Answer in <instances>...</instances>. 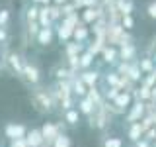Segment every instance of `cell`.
Instances as JSON below:
<instances>
[{"label": "cell", "mask_w": 156, "mask_h": 147, "mask_svg": "<svg viewBox=\"0 0 156 147\" xmlns=\"http://www.w3.org/2000/svg\"><path fill=\"white\" fill-rule=\"evenodd\" d=\"M136 65H139V69H140V73H143V75H148V73H152L154 71V61L150 57H144V59H140L139 63H136Z\"/></svg>", "instance_id": "cell-17"}, {"label": "cell", "mask_w": 156, "mask_h": 147, "mask_svg": "<svg viewBox=\"0 0 156 147\" xmlns=\"http://www.w3.org/2000/svg\"><path fill=\"white\" fill-rule=\"evenodd\" d=\"M101 147H123V139L121 137H105Z\"/></svg>", "instance_id": "cell-22"}, {"label": "cell", "mask_w": 156, "mask_h": 147, "mask_svg": "<svg viewBox=\"0 0 156 147\" xmlns=\"http://www.w3.org/2000/svg\"><path fill=\"white\" fill-rule=\"evenodd\" d=\"M26 141H27V147H43L45 145L41 130H29L27 135H26Z\"/></svg>", "instance_id": "cell-8"}, {"label": "cell", "mask_w": 156, "mask_h": 147, "mask_svg": "<svg viewBox=\"0 0 156 147\" xmlns=\"http://www.w3.org/2000/svg\"><path fill=\"white\" fill-rule=\"evenodd\" d=\"M33 2H39V4H45V6H47V4L51 2V0H33Z\"/></svg>", "instance_id": "cell-37"}, {"label": "cell", "mask_w": 156, "mask_h": 147, "mask_svg": "<svg viewBox=\"0 0 156 147\" xmlns=\"http://www.w3.org/2000/svg\"><path fill=\"white\" fill-rule=\"evenodd\" d=\"M117 6L123 12V16H129V14L133 12V2H131V0H117Z\"/></svg>", "instance_id": "cell-21"}, {"label": "cell", "mask_w": 156, "mask_h": 147, "mask_svg": "<svg viewBox=\"0 0 156 147\" xmlns=\"http://www.w3.org/2000/svg\"><path fill=\"white\" fill-rule=\"evenodd\" d=\"M65 122L68 126H76L78 122H80V112L76 110V108H70V110L65 112Z\"/></svg>", "instance_id": "cell-18"}, {"label": "cell", "mask_w": 156, "mask_h": 147, "mask_svg": "<svg viewBox=\"0 0 156 147\" xmlns=\"http://www.w3.org/2000/svg\"><path fill=\"white\" fill-rule=\"evenodd\" d=\"M76 110L80 112V114H84V116L90 118L92 114H94V110H96V104L88 96H84V98H80V100H78V108H76Z\"/></svg>", "instance_id": "cell-9"}, {"label": "cell", "mask_w": 156, "mask_h": 147, "mask_svg": "<svg viewBox=\"0 0 156 147\" xmlns=\"http://www.w3.org/2000/svg\"><path fill=\"white\" fill-rule=\"evenodd\" d=\"M10 20V12L8 10H0V28H6Z\"/></svg>", "instance_id": "cell-28"}, {"label": "cell", "mask_w": 156, "mask_h": 147, "mask_svg": "<svg viewBox=\"0 0 156 147\" xmlns=\"http://www.w3.org/2000/svg\"><path fill=\"white\" fill-rule=\"evenodd\" d=\"M135 53H136V49L135 45H131V43H127V45L121 47V51H119V59L123 63H131L135 59Z\"/></svg>", "instance_id": "cell-13"}, {"label": "cell", "mask_w": 156, "mask_h": 147, "mask_svg": "<svg viewBox=\"0 0 156 147\" xmlns=\"http://www.w3.org/2000/svg\"><path fill=\"white\" fill-rule=\"evenodd\" d=\"M146 14H148V18L156 20V0H152V2L146 6Z\"/></svg>", "instance_id": "cell-29"}, {"label": "cell", "mask_w": 156, "mask_h": 147, "mask_svg": "<svg viewBox=\"0 0 156 147\" xmlns=\"http://www.w3.org/2000/svg\"><path fill=\"white\" fill-rule=\"evenodd\" d=\"M72 32H74V28L68 26L66 22H62L61 26H58V29H57V36H58V39H61V41H66V39L72 36Z\"/></svg>", "instance_id": "cell-16"}, {"label": "cell", "mask_w": 156, "mask_h": 147, "mask_svg": "<svg viewBox=\"0 0 156 147\" xmlns=\"http://www.w3.org/2000/svg\"><path fill=\"white\" fill-rule=\"evenodd\" d=\"M8 39V33H6V28H0V43H4Z\"/></svg>", "instance_id": "cell-35"}, {"label": "cell", "mask_w": 156, "mask_h": 147, "mask_svg": "<svg viewBox=\"0 0 156 147\" xmlns=\"http://www.w3.org/2000/svg\"><path fill=\"white\" fill-rule=\"evenodd\" d=\"M143 135H144V130L140 127L139 122H135V124H129V127H127V137H129L131 141H139V139H143Z\"/></svg>", "instance_id": "cell-10"}, {"label": "cell", "mask_w": 156, "mask_h": 147, "mask_svg": "<svg viewBox=\"0 0 156 147\" xmlns=\"http://www.w3.org/2000/svg\"><path fill=\"white\" fill-rule=\"evenodd\" d=\"M43 147H49V145H43Z\"/></svg>", "instance_id": "cell-40"}, {"label": "cell", "mask_w": 156, "mask_h": 147, "mask_svg": "<svg viewBox=\"0 0 156 147\" xmlns=\"http://www.w3.org/2000/svg\"><path fill=\"white\" fill-rule=\"evenodd\" d=\"M55 4L61 8V6H65V4H66V0H55Z\"/></svg>", "instance_id": "cell-36"}, {"label": "cell", "mask_w": 156, "mask_h": 147, "mask_svg": "<svg viewBox=\"0 0 156 147\" xmlns=\"http://www.w3.org/2000/svg\"><path fill=\"white\" fill-rule=\"evenodd\" d=\"M70 86H72V94L78 96V98H84L88 94V86L80 81V78H72V81H70Z\"/></svg>", "instance_id": "cell-12"}, {"label": "cell", "mask_w": 156, "mask_h": 147, "mask_svg": "<svg viewBox=\"0 0 156 147\" xmlns=\"http://www.w3.org/2000/svg\"><path fill=\"white\" fill-rule=\"evenodd\" d=\"M26 18H27V22H35L39 18V8L37 6H29L27 12H26Z\"/></svg>", "instance_id": "cell-24"}, {"label": "cell", "mask_w": 156, "mask_h": 147, "mask_svg": "<svg viewBox=\"0 0 156 147\" xmlns=\"http://www.w3.org/2000/svg\"><path fill=\"white\" fill-rule=\"evenodd\" d=\"M94 63V55H92L90 51L88 53H84V55H80V69H86L88 71V67Z\"/></svg>", "instance_id": "cell-23"}, {"label": "cell", "mask_w": 156, "mask_h": 147, "mask_svg": "<svg viewBox=\"0 0 156 147\" xmlns=\"http://www.w3.org/2000/svg\"><path fill=\"white\" fill-rule=\"evenodd\" d=\"M31 102L37 108V112H43V114H49V112L55 110V106H58L55 90H47V88H33Z\"/></svg>", "instance_id": "cell-1"}, {"label": "cell", "mask_w": 156, "mask_h": 147, "mask_svg": "<svg viewBox=\"0 0 156 147\" xmlns=\"http://www.w3.org/2000/svg\"><path fill=\"white\" fill-rule=\"evenodd\" d=\"M133 26H135V20L131 18V14L129 16H123V28L125 29H133Z\"/></svg>", "instance_id": "cell-31"}, {"label": "cell", "mask_w": 156, "mask_h": 147, "mask_svg": "<svg viewBox=\"0 0 156 147\" xmlns=\"http://www.w3.org/2000/svg\"><path fill=\"white\" fill-rule=\"evenodd\" d=\"M35 39H37L39 45H51V41H53V29L51 28H41V29H39V33L35 36Z\"/></svg>", "instance_id": "cell-11"}, {"label": "cell", "mask_w": 156, "mask_h": 147, "mask_svg": "<svg viewBox=\"0 0 156 147\" xmlns=\"http://www.w3.org/2000/svg\"><path fill=\"white\" fill-rule=\"evenodd\" d=\"M80 81L84 82L86 86H96V82L100 81V73L98 71H84L80 75Z\"/></svg>", "instance_id": "cell-14"}, {"label": "cell", "mask_w": 156, "mask_h": 147, "mask_svg": "<svg viewBox=\"0 0 156 147\" xmlns=\"http://www.w3.org/2000/svg\"><path fill=\"white\" fill-rule=\"evenodd\" d=\"M2 69H4V63H2V59H0V71H2Z\"/></svg>", "instance_id": "cell-38"}, {"label": "cell", "mask_w": 156, "mask_h": 147, "mask_svg": "<svg viewBox=\"0 0 156 147\" xmlns=\"http://www.w3.org/2000/svg\"><path fill=\"white\" fill-rule=\"evenodd\" d=\"M27 24H29V33H31V36H37L39 29H41V28H39V24L37 22H27Z\"/></svg>", "instance_id": "cell-33"}, {"label": "cell", "mask_w": 156, "mask_h": 147, "mask_svg": "<svg viewBox=\"0 0 156 147\" xmlns=\"http://www.w3.org/2000/svg\"><path fill=\"white\" fill-rule=\"evenodd\" d=\"M51 147H72V141H70V137H68L66 134H61L55 141H53Z\"/></svg>", "instance_id": "cell-20"}, {"label": "cell", "mask_w": 156, "mask_h": 147, "mask_svg": "<svg viewBox=\"0 0 156 147\" xmlns=\"http://www.w3.org/2000/svg\"><path fill=\"white\" fill-rule=\"evenodd\" d=\"M61 134L62 131L58 130V124H53V122H47V124L41 127V135H43V139H45V143L49 147L53 145V141H55Z\"/></svg>", "instance_id": "cell-5"}, {"label": "cell", "mask_w": 156, "mask_h": 147, "mask_svg": "<svg viewBox=\"0 0 156 147\" xmlns=\"http://www.w3.org/2000/svg\"><path fill=\"white\" fill-rule=\"evenodd\" d=\"M101 55H104L105 63L113 65V63H117V59H119V51H117L115 47H104V49H101Z\"/></svg>", "instance_id": "cell-15"}, {"label": "cell", "mask_w": 156, "mask_h": 147, "mask_svg": "<svg viewBox=\"0 0 156 147\" xmlns=\"http://www.w3.org/2000/svg\"><path fill=\"white\" fill-rule=\"evenodd\" d=\"M98 18V10H94V8H86L84 10V20L86 22H92V20H96Z\"/></svg>", "instance_id": "cell-26"}, {"label": "cell", "mask_w": 156, "mask_h": 147, "mask_svg": "<svg viewBox=\"0 0 156 147\" xmlns=\"http://www.w3.org/2000/svg\"><path fill=\"white\" fill-rule=\"evenodd\" d=\"M74 4H76V6H78V4H84L86 8H94L98 4V0H74Z\"/></svg>", "instance_id": "cell-32"}, {"label": "cell", "mask_w": 156, "mask_h": 147, "mask_svg": "<svg viewBox=\"0 0 156 147\" xmlns=\"http://www.w3.org/2000/svg\"><path fill=\"white\" fill-rule=\"evenodd\" d=\"M144 114H146V104H144V102H140V100H135L133 104H131L129 112H127L125 120L129 122V124H135V122H140V120H143Z\"/></svg>", "instance_id": "cell-2"}, {"label": "cell", "mask_w": 156, "mask_h": 147, "mask_svg": "<svg viewBox=\"0 0 156 147\" xmlns=\"http://www.w3.org/2000/svg\"><path fill=\"white\" fill-rule=\"evenodd\" d=\"M143 137H144L146 141H150V143H152V141L156 139V126H152V127H150V130H146Z\"/></svg>", "instance_id": "cell-27"}, {"label": "cell", "mask_w": 156, "mask_h": 147, "mask_svg": "<svg viewBox=\"0 0 156 147\" xmlns=\"http://www.w3.org/2000/svg\"><path fill=\"white\" fill-rule=\"evenodd\" d=\"M135 147H152V143H150V141H146L144 137H143V139L135 141Z\"/></svg>", "instance_id": "cell-34"}, {"label": "cell", "mask_w": 156, "mask_h": 147, "mask_svg": "<svg viewBox=\"0 0 156 147\" xmlns=\"http://www.w3.org/2000/svg\"><path fill=\"white\" fill-rule=\"evenodd\" d=\"M22 78L27 82V85L35 86L39 82V78H41V75H39V69L33 65V63H27L23 61V69H22Z\"/></svg>", "instance_id": "cell-3"}, {"label": "cell", "mask_w": 156, "mask_h": 147, "mask_svg": "<svg viewBox=\"0 0 156 147\" xmlns=\"http://www.w3.org/2000/svg\"><path fill=\"white\" fill-rule=\"evenodd\" d=\"M6 63H8L10 71H12L14 75H16V77H22L23 61H22V57H20L18 53H8V59H6Z\"/></svg>", "instance_id": "cell-7"}, {"label": "cell", "mask_w": 156, "mask_h": 147, "mask_svg": "<svg viewBox=\"0 0 156 147\" xmlns=\"http://www.w3.org/2000/svg\"><path fill=\"white\" fill-rule=\"evenodd\" d=\"M111 104H113L117 110H121L125 114L127 110H129L131 108V104H133V94H131V92H125V90H121L119 94L115 96V100L111 102Z\"/></svg>", "instance_id": "cell-6"}, {"label": "cell", "mask_w": 156, "mask_h": 147, "mask_svg": "<svg viewBox=\"0 0 156 147\" xmlns=\"http://www.w3.org/2000/svg\"><path fill=\"white\" fill-rule=\"evenodd\" d=\"M4 135H6L10 141L20 139V137L27 135V127L23 124H14V122H10V124H6V127H4Z\"/></svg>", "instance_id": "cell-4"}, {"label": "cell", "mask_w": 156, "mask_h": 147, "mask_svg": "<svg viewBox=\"0 0 156 147\" xmlns=\"http://www.w3.org/2000/svg\"><path fill=\"white\" fill-rule=\"evenodd\" d=\"M152 147H156V139H154V141H152Z\"/></svg>", "instance_id": "cell-39"}, {"label": "cell", "mask_w": 156, "mask_h": 147, "mask_svg": "<svg viewBox=\"0 0 156 147\" xmlns=\"http://www.w3.org/2000/svg\"><path fill=\"white\" fill-rule=\"evenodd\" d=\"M72 36H74L78 41H84L86 36H88V29H86V28H78V29H74V32H72Z\"/></svg>", "instance_id": "cell-25"}, {"label": "cell", "mask_w": 156, "mask_h": 147, "mask_svg": "<svg viewBox=\"0 0 156 147\" xmlns=\"http://www.w3.org/2000/svg\"><path fill=\"white\" fill-rule=\"evenodd\" d=\"M39 26L41 28H51V14H49V8H41L39 10Z\"/></svg>", "instance_id": "cell-19"}, {"label": "cell", "mask_w": 156, "mask_h": 147, "mask_svg": "<svg viewBox=\"0 0 156 147\" xmlns=\"http://www.w3.org/2000/svg\"><path fill=\"white\" fill-rule=\"evenodd\" d=\"M10 147H27L26 137H20V139H12V141H10Z\"/></svg>", "instance_id": "cell-30"}]
</instances>
